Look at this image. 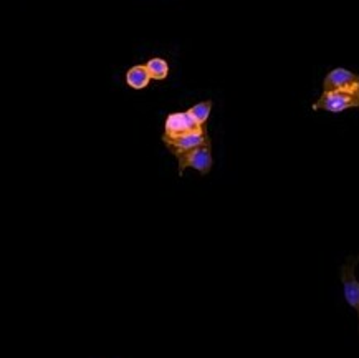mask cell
<instances>
[{
    "mask_svg": "<svg viewBox=\"0 0 359 358\" xmlns=\"http://www.w3.org/2000/svg\"><path fill=\"white\" fill-rule=\"evenodd\" d=\"M359 85V75L346 70V68H334L326 75L323 81V91L348 90Z\"/></svg>",
    "mask_w": 359,
    "mask_h": 358,
    "instance_id": "cell-6",
    "label": "cell"
},
{
    "mask_svg": "<svg viewBox=\"0 0 359 358\" xmlns=\"http://www.w3.org/2000/svg\"><path fill=\"white\" fill-rule=\"evenodd\" d=\"M358 264H359V256L348 257L346 263L343 264L339 275H341L344 298H346L348 305L356 310L358 320H359V281L356 279V272H354Z\"/></svg>",
    "mask_w": 359,
    "mask_h": 358,
    "instance_id": "cell-4",
    "label": "cell"
},
{
    "mask_svg": "<svg viewBox=\"0 0 359 358\" xmlns=\"http://www.w3.org/2000/svg\"><path fill=\"white\" fill-rule=\"evenodd\" d=\"M349 108H359V85L348 90L323 91L313 110H325L330 113H341Z\"/></svg>",
    "mask_w": 359,
    "mask_h": 358,
    "instance_id": "cell-1",
    "label": "cell"
},
{
    "mask_svg": "<svg viewBox=\"0 0 359 358\" xmlns=\"http://www.w3.org/2000/svg\"><path fill=\"white\" fill-rule=\"evenodd\" d=\"M151 75L147 72L146 65H136L128 70L126 73V84L131 86L133 90H142L149 85Z\"/></svg>",
    "mask_w": 359,
    "mask_h": 358,
    "instance_id": "cell-7",
    "label": "cell"
},
{
    "mask_svg": "<svg viewBox=\"0 0 359 358\" xmlns=\"http://www.w3.org/2000/svg\"><path fill=\"white\" fill-rule=\"evenodd\" d=\"M177 163H179V176H182L184 171H186L187 168L197 169L202 176L209 174L210 169H212V164H214L212 141H210V138L205 141L204 145L197 146V148L187 151V153L179 156Z\"/></svg>",
    "mask_w": 359,
    "mask_h": 358,
    "instance_id": "cell-2",
    "label": "cell"
},
{
    "mask_svg": "<svg viewBox=\"0 0 359 358\" xmlns=\"http://www.w3.org/2000/svg\"><path fill=\"white\" fill-rule=\"evenodd\" d=\"M146 68L153 80H164V78L169 75V65L163 58H151L149 62L146 63Z\"/></svg>",
    "mask_w": 359,
    "mask_h": 358,
    "instance_id": "cell-8",
    "label": "cell"
},
{
    "mask_svg": "<svg viewBox=\"0 0 359 358\" xmlns=\"http://www.w3.org/2000/svg\"><path fill=\"white\" fill-rule=\"evenodd\" d=\"M187 112L192 118L196 119L197 123H199L201 126H204V123L210 117V112H212V102H210V100H207V102H201V103L194 105V107L189 108Z\"/></svg>",
    "mask_w": 359,
    "mask_h": 358,
    "instance_id": "cell-9",
    "label": "cell"
},
{
    "mask_svg": "<svg viewBox=\"0 0 359 358\" xmlns=\"http://www.w3.org/2000/svg\"><path fill=\"white\" fill-rule=\"evenodd\" d=\"M209 140V135H207L204 128H199L196 131L184 133V135L179 136H164L163 135V143L165 145L171 153L179 158V156L187 153V151L197 148V146L204 145L205 141Z\"/></svg>",
    "mask_w": 359,
    "mask_h": 358,
    "instance_id": "cell-3",
    "label": "cell"
},
{
    "mask_svg": "<svg viewBox=\"0 0 359 358\" xmlns=\"http://www.w3.org/2000/svg\"><path fill=\"white\" fill-rule=\"evenodd\" d=\"M199 128H204V126H201L199 123L189 114V112L171 113L168 118H165L164 136H179V135H184V133L199 130Z\"/></svg>",
    "mask_w": 359,
    "mask_h": 358,
    "instance_id": "cell-5",
    "label": "cell"
}]
</instances>
